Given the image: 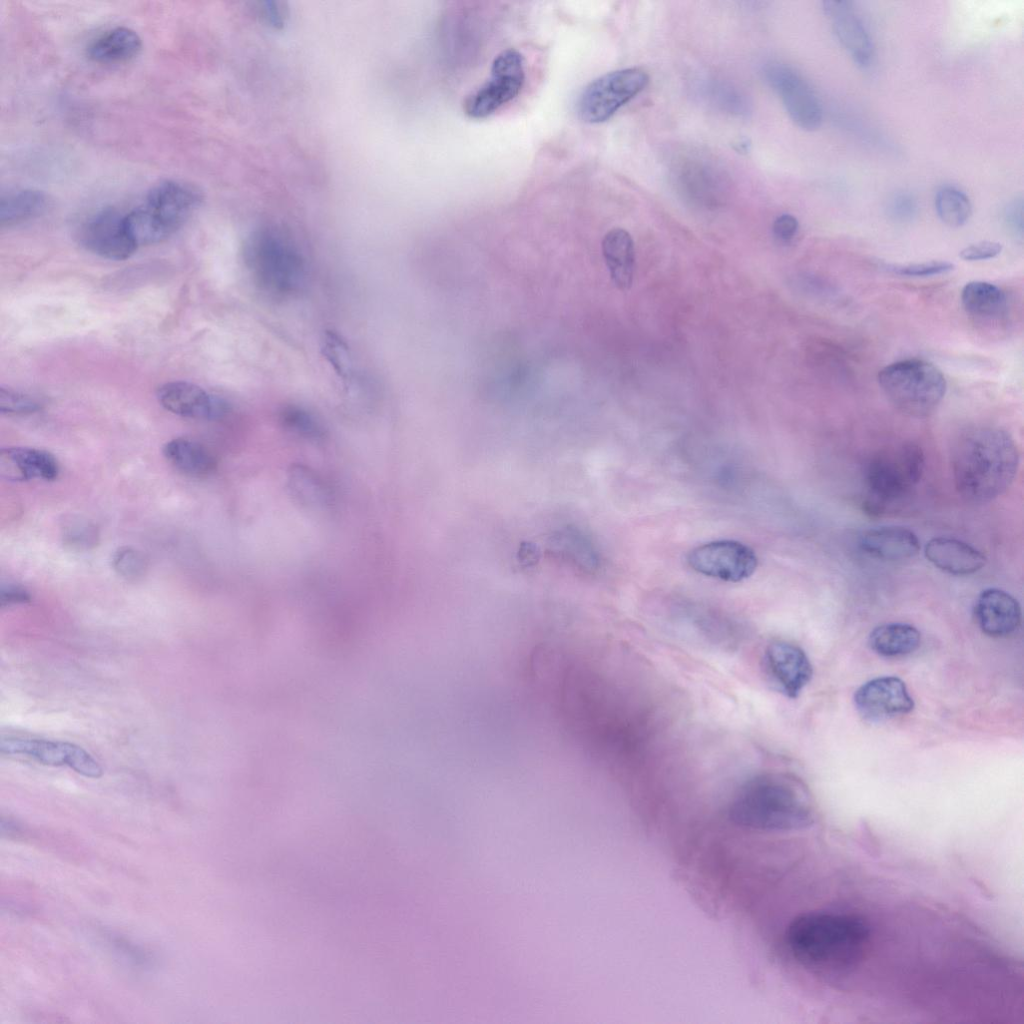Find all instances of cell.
I'll return each mask as SVG.
<instances>
[{
    "mask_svg": "<svg viewBox=\"0 0 1024 1024\" xmlns=\"http://www.w3.org/2000/svg\"><path fill=\"white\" fill-rule=\"evenodd\" d=\"M795 959L825 974H844L863 960L870 927L861 917L841 912L813 911L793 919L786 932Z\"/></svg>",
    "mask_w": 1024,
    "mask_h": 1024,
    "instance_id": "6da1fadb",
    "label": "cell"
},
{
    "mask_svg": "<svg viewBox=\"0 0 1024 1024\" xmlns=\"http://www.w3.org/2000/svg\"><path fill=\"white\" fill-rule=\"evenodd\" d=\"M952 472L959 494L974 503H985L1004 493L1018 470L1019 453L1011 435L991 426L974 427L956 440L951 455Z\"/></svg>",
    "mask_w": 1024,
    "mask_h": 1024,
    "instance_id": "7a4b0ae2",
    "label": "cell"
},
{
    "mask_svg": "<svg viewBox=\"0 0 1024 1024\" xmlns=\"http://www.w3.org/2000/svg\"><path fill=\"white\" fill-rule=\"evenodd\" d=\"M731 820L766 831L797 830L813 823L806 787L785 773H765L746 781L729 804Z\"/></svg>",
    "mask_w": 1024,
    "mask_h": 1024,
    "instance_id": "3957f363",
    "label": "cell"
},
{
    "mask_svg": "<svg viewBox=\"0 0 1024 1024\" xmlns=\"http://www.w3.org/2000/svg\"><path fill=\"white\" fill-rule=\"evenodd\" d=\"M202 194L195 185L164 180L153 186L142 203L124 215L126 232L136 246L162 242L181 228L196 211Z\"/></svg>",
    "mask_w": 1024,
    "mask_h": 1024,
    "instance_id": "277c9868",
    "label": "cell"
},
{
    "mask_svg": "<svg viewBox=\"0 0 1024 1024\" xmlns=\"http://www.w3.org/2000/svg\"><path fill=\"white\" fill-rule=\"evenodd\" d=\"M245 264L253 281L271 297L286 298L299 292L306 278L302 254L282 231L264 227L244 245Z\"/></svg>",
    "mask_w": 1024,
    "mask_h": 1024,
    "instance_id": "5b68a950",
    "label": "cell"
},
{
    "mask_svg": "<svg viewBox=\"0 0 1024 1024\" xmlns=\"http://www.w3.org/2000/svg\"><path fill=\"white\" fill-rule=\"evenodd\" d=\"M878 383L896 409L916 418L932 414L947 389L942 371L922 359H906L885 366L878 373Z\"/></svg>",
    "mask_w": 1024,
    "mask_h": 1024,
    "instance_id": "8992f818",
    "label": "cell"
},
{
    "mask_svg": "<svg viewBox=\"0 0 1024 1024\" xmlns=\"http://www.w3.org/2000/svg\"><path fill=\"white\" fill-rule=\"evenodd\" d=\"M924 463L922 449L912 442L894 444L875 453L865 469L868 509L880 513L887 504L905 497L920 481Z\"/></svg>",
    "mask_w": 1024,
    "mask_h": 1024,
    "instance_id": "52a82bcc",
    "label": "cell"
},
{
    "mask_svg": "<svg viewBox=\"0 0 1024 1024\" xmlns=\"http://www.w3.org/2000/svg\"><path fill=\"white\" fill-rule=\"evenodd\" d=\"M648 75L639 68H625L606 73L590 82L577 104L580 118L590 124L610 119L617 110L640 93L648 83Z\"/></svg>",
    "mask_w": 1024,
    "mask_h": 1024,
    "instance_id": "ba28073f",
    "label": "cell"
},
{
    "mask_svg": "<svg viewBox=\"0 0 1024 1024\" xmlns=\"http://www.w3.org/2000/svg\"><path fill=\"white\" fill-rule=\"evenodd\" d=\"M524 82L521 53L512 48L501 51L492 62L490 79L466 97L463 104L465 114L473 119L493 114L517 97Z\"/></svg>",
    "mask_w": 1024,
    "mask_h": 1024,
    "instance_id": "9c48e42d",
    "label": "cell"
},
{
    "mask_svg": "<svg viewBox=\"0 0 1024 1024\" xmlns=\"http://www.w3.org/2000/svg\"><path fill=\"white\" fill-rule=\"evenodd\" d=\"M687 563L705 576L739 582L754 573L757 557L750 547L741 542L718 540L693 548L687 555Z\"/></svg>",
    "mask_w": 1024,
    "mask_h": 1024,
    "instance_id": "30bf717a",
    "label": "cell"
},
{
    "mask_svg": "<svg viewBox=\"0 0 1024 1024\" xmlns=\"http://www.w3.org/2000/svg\"><path fill=\"white\" fill-rule=\"evenodd\" d=\"M0 751L2 754L29 756L44 765H67L89 778H99L103 774L100 764L86 750L69 742L2 737Z\"/></svg>",
    "mask_w": 1024,
    "mask_h": 1024,
    "instance_id": "8fae6325",
    "label": "cell"
},
{
    "mask_svg": "<svg viewBox=\"0 0 1024 1024\" xmlns=\"http://www.w3.org/2000/svg\"><path fill=\"white\" fill-rule=\"evenodd\" d=\"M767 82L780 96L790 118L802 129L815 130L822 122L820 102L807 81L793 68L772 62L765 66Z\"/></svg>",
    "mask_w": 1024,
    "mask_h": 1024,
    "instance_id": "7c38bea8",
    "label": "cell"
},
{
    "mask_svg": "<svg viewBox=\"0 0 1024 1024\" xmlns=\"http://www.w3.org/2000/svg\"><path fill=\"white\" fill-rule=\"evenodd\" d=\"M856 710L867 721L879 722L911 712L914 701L905 683L896 676H883L862 684L854 694Z\"/></svg>",
    "mask_w": 1024,
    "mask_h": 1024,
    "instance_id": "4fadbf2b",
    "label": "cell"
},
{
    "mask_svg": "<svg viewBox=\"0 0 1024 1024\" xmlns=\"http://www.w3.org/2000/svg\"><path fill=\"white\" fill-rule=\"evenodd\" d=\"M79 242L87 250L111 260L129 258L137 249L128 237L124 214L104 208L90 216L81 226Z\"/></svg>",
    "mask_w": 1024,
    "mask_h": 1024,
    "instance_id": "5bb4252c",
    "label": "cell"
},
{
    "mask_svg": "<svg viewBox=\"0 0 1024 1024\" xmlns=\"http://www.w3.org/2000/svg\"><path fill=\"white\" fill-rule=\"evenodd\" d=\"M764 667L778 691L788 698H797L813 675L805 651L787 641H774L764 652Z\"/></svg>",
    "mask_w": 1024,
    "mask_h": 1024,
    "instance_id": "9a60e30c",
    "label": "cell"
},
{
    "mask_svg": "<svg viewBox=\"0 0 1024 1024\" xmlns=\"http://www.w3.org/2000/svg\"><path fill=\"white\" fill-rule=\"evenodd\" d=\"M159 403L173 414L201 420H218L227 415L229 404L200 386L172 381L157 389Z\"/></svg>",
    "mask_w": 1024,
    "mask_h": 1024,
    "instance_id": "2e32d148",
    "label": "cell"
},
{
    "mask_svg": "<svg viewBox=\"0 0 1024 1024\" xmlns=\"http://www.w3.org/2000/svg\"><path fill=\"white\" fill-rule=\"evenodd\" d=\"M975 615L981 630L990 637L1002 638L1014 634L1021 625L1019 602L1008 592L988 588L980 593Z\"/></svg>",
    "mask_w": 1024,
    "mask_h": 1024,
    "instance_id": "e0dca14e",
    "label": "cell"
},
{
    "mask_svg": "<svg viewBox=\"0 0 1024 1024\" xmlns=\"http://www.w3.org/2000/svg\"><path fill=\"white\" fill-rule=\"evenodd\" d=\"M824 13L832 20L834 33L841 45L860 66L869 65L873 47L864 25L855 16L850 1H824Z\"/></svg>",
    "mask_w": 1024,
    "mask_h": 1024,
    "instance_id": "ac0fdd59",
    "label": "cell"
},
{
    "mask_svg": "<svg viewBox=\"0 0 1024 1024\" xmlns=\"http://www.w3.org/2000/svg\"><path fill=\"white\" fill-rule=\"evenodd\" d=\"M59 474L55 457L47 451L8 447L0 451V476L9 481L54 480Z\"/></svg>",
    "mask_w": 1024,
    "mask_h": 1024,
    "instance_id": "d6986e66",
    "label": "cell"
},
{
    "mask_svg": "<svg viewBox=\"0 0 1024 1024\" xmlns=\"http://www.w3.org/2000/svg\"><path fill=\"white\" fill-rule=\"evenodd\" d=\"M859 546L869 556L888 562L908 560L920 550L916 534L900 526L869 529L861 535Z\"/></svg>",
    "mask_w": 1024,
    "mask_h": 1024,
    "instance_id": "ffe728a7",
    "label": "cell"
},
{
    "mask_svg": "<svg viewBox=\"0 0 1024 1024\" xmlns=\"http://www.w3.org/2000/svg\"><path fill=\"white\" fill-rule=\"evenodd\" d=\"M925 556L938 569L952 575H970L983 568L986 557L958 539L936 537L925 546Z\"/></svg>",
    "mask_w": 1024,
    "mask_h": 1024,
    "instance_id": "44dd1931",
    "label": "cell"
},
{
    "mask_svg": "<svg viewBox=\"0 0 1024 1024\" xmlns=\"http://www.w3.org/2000/svg\"><path fill=\"white\" fill-rule=\"evenodd\" d=\"M548 550L553 558L578 572L591 574L599 567V556L592 542L574 527L566 526L553 532Z\"/></svg>",
    "mask_w": 1024,
    "mask_h": 1024,
    "instance_id": "7402d4cb",
    "label": "cell"
},
{
    "mask_svg": "<svg viewBox=\"0 0 1024 1024\" xmlns=\"http://www.w3.org/2000/svg\"><path fill=\"white\" fill-rule=\"evenodd\" d=\"M602 252L610 277L620 290H627L633 282L635 267L634 242L622 228L608 231L602 241Z\"/></svg>",
    "mask_w": 1024,
    "mask_h": 1024,
    "instance_id": "603a6c76",
    "label": "cell"
},
{
    "mask_svg": "<svg viewBox=\"0 0 1024 1024\" xmlns=\"http://www.w3.org/2000/svg\"><path fill=\"white\" fill-rule=\"evenodd\" d=\"M141 47L142 41L136 31L118 26L93 40L88 47V55L101 63L125 62L137 56Z\"/></svg>",
    "mask_w": 1024,
    "mask_h": 1024,
    "instance_id": "cb8c5ba5",
    "label": "cell"
},
{
    "mask_svg": "<svg viewBox=\"0 0 1024 1024\" xmlns=\"http://www.w3.org/2000/svg\"><path fill=\"white\" fill-rule=\"evenodd\" d=\"M48 195L34 188L8 192L0 199V225L15 226L40 217L48 210Z\"/></svg>",
    "mask_w": 1024,
    "mask_h": 1024,
    "instance_id": "d4e9b609",
    "label": "cell"
},
{
    "mask_svg": "<svg viewBox=\"0 0 1024 1024\" xmlns=\"http://www.w3.org/2000/svg\"><path fill=\"white\" fill-rule=\"evenodd\" d=\"M163 454L172 466L190 476H205L216 468L211 452L194 440L172 439L164 445Z\"/></svg>",
    "mask_w": 1024,
    "mask_h": 1024,
    "instance_id": "484cf974",
    "label": "cell"
},
{
    "mask_svg": "<svg viewBox=\"0 0 1024 1024\" xmlns=\"http://www.w3.org/2000/svg\"><path fill=\"white\" fill-rule=\"evenodd\" d=\"M920 632L906 623L883 624L871 631L869 646L877 654L897 657L914 652L920 645Z\"/></svg>",
    "mask_w": 1024,
    "mask_h": 1024,
    "instance_id": "4316f807",
    "label": "cell"
},
{
    "mask_svg": "<svg viewBox=\"0 0 1024 1024\" xmlns=\"http://www.w3.org/2000/svg\"><path fill=\"white\" fill-rule=\"evenodd\" d=\"M961 303L968 314L980 319L998 318L1007 310L1005 293L985 281L968 282L962 289Z\"/></svg>",
    "mask_w": 1024,
    "mask_h": 1024,
    "instance_id": "83f0119b",
    "label": "cell"
},
{
    "mask_svg": "<svg viewBox=\"0 0 1024 1024\" xmlns=\"http://www.w3.org/2000/svg\"><path fill=\"white\" fill-rule=\"evenodd\" d=\"M288 487L293 497L309 508H321L330 500V493L323 479L310 467L292 465L287 475Z\"/></svg>",
    "mask_w": 1024,
    "mask_h": 1024,
    "instance_id": "f1b7e54d",
    "label": "cell"
},
{
    "mask_svg": "<svg viewBox=\"0 0 1024 1024\" xmlns=\"http://www.w3.org/2000/svg\"><path fill=\"white\" fill-rule=\"evenodd\" d=\"M677 179L686 194L702 201L717 199L722 184L717 172L709 165L695 161L682 164Z\"/></svg>",
    "mask_w": 1024,
    "mask_h": 1024,
    "instance_id": "f546056e",
    "label": "cell"
},
{
    "mask_svg": "<svg viewBox=\"0 0 1024 1024\" xmlns=\"http://www.w3.org/2000/svg\"><path fill=\"white\" fill-rule=\"evenodd\" d=\"M935 209L940 220L950 227L964 225L972 212L967 195L954 186H942L937 191Z\"/></svg>",
    "mask_w": 1024,
    "mask_h": 1024,
    "instance_id": "4dcf8cb0",
    "label": "cell"
},
{
    "mask_svg": "<svg viewBox=\"0 0 1024 1024\" xmlns=\"http://www.w3.org/2000/svg\"><path fill=\"white\" fill-rule=\"evenodd\" d=\"M280 422L289 432L308 440H320L325 436L322 423L310 411L296 405L284 407Z\"/></svg>",
    "mask_w": 1024,
    "mask_h": 1024,
    "instance_id": "1f68e13d",
    "label": "cell"
},
{
    "mask_svg": "<svg viewBox=\"0 0 1024 1024\" xmlns=\"http://www.w3.org/2000/svg\"><path fill=\"white\" fill-rule=\"evenodd\" d=\"M321 350L336 374L348 381L353 376V359L346 341L333 330L324 332Z\"/></svg>",
    "mask_w": 1024,
    "mask_h": 1024,
    "instance_id": "d6a6232c",
    "label": "cell"
},
{
    "mask_svg": "<svg viewBox=\"0 0 1024 1024\" xmlns=\"http://www.w3.org/2000/svg\"><path fill=\"white\" fill-rule=\"evenodd\" d=\"M112 566L121 577L127 580H137L145 574L147 561L140 551L125 546L115 551L112 557Z\"/></svg>",
    "mask_w": 1024,
    "mask_h": 1024,
    "instance_id": "836d02e7",
    "label": "cell"
},
{
    "mask_svg": "<svg viewBox=\"0 0 1024 1024\" xmlns=\"http://www.w3.org/2000/svg\"><path fill=\"white\" fill-rule=\"evenodd\" d=\"M64 543L77 550H86L95 546L98 540V531L89 521L72 519L63 527Z\"/></svg>",
    "mask_w": 1024,
    "mask_h": 1024,
    "instance_id": "e575fe53",
    "label": "cell"
},
{
    "mask_svg": "<svg viewBox=\"0 0 1024 1024\" xmlns=\"http://www.w3.org/2000/svg\"><path fill=\"white\" fill-rule=\"evenodd\" d=\"M954 267L955 265L953 263L941 260L904 264L887 263L883 266V268L890 273L910 277H926L943 274L952 271Z\"/></svg>",
    "mask_w": 1024,
    "mask_h": 1024,
    "instance_id": "d590c367",
    "label": "cell"
},
{
    "mask_svg": "<svg viewBox=\"0 0 1024 1024\" xmlns=\"http://www.w3.org/2000/svg\"><path fill=\"white\" fill-rule=\"evenodd\" d=\"M41 402L30 395L9 389L0 388V411L8 415H26L39 411Z\"/></svg>",
    "mask_w": 1024,
    "mask_h": 1024,
    "instance_id": "8d00e7d4",
    "label": "cell"
},
{
    "mask_svg": "<svg viewBox=\"0 0 1024 1024\" xmlns=\"http://www.w3.org/2000/svg\"><path fill=\"white\" fill-rule=\"evenodd\" d=\"M256 13L265 23L274 27H282L287 20L288 11L282 2L261 1L256 4Z\"/></svg>",
    "mask_w": 1024,
    "mask_h": 1024,
    "instance_id": "74e56055",
    "label": "cell"
},
{
    "mask_svg": "<svg viewBox=\"0 0 1024 1024\" xmlns=\"http://www.w3.org/2000/svg\"><path fill=\"white\" fill-rule=\"evenodd\" d=\"M1002 244L995 241H981L963 248L959 256L965 261H981L996 257L1002 251Z\"/></svg>",
    "mask_w": 1024,
    "mask_h": 1024,
    "instance_id": "f35d334b",
    "label": "cell"
},
{
    "mask_svg": "<svg viewBox=\"0 0 1024 1024\" xmlns=\"http://www.w3.org/2000/svg\"><path fill=\"white\" fill-rule=\"evenodd\" d=\"M917 212L914 198L906 193L895 195L889 204L890 215L898 221H909Z\"/></svg>",
    "mask_w": 1024,
    "mask_h": 1024,
    "instance_id": "ab89813d",
    "label": "cell"
},
{
    "mask_svg": "<svg viewBox=\"0 0 1024 1024\" xmlns=\"http://www.w3.org/2000/svg\"><path fill=\"white\" fill-rule=\"evenodd\" d=\"M30 601L31 595L24 587L16 584H2L0 589L1 607L25 604Z\"/></svg>",
    "mask_w": 1024,
    "mask_h": 1024,
    "instance_id": "60d3db41",
    "label": "cell"
},
{
    "mask_svg": "<svg viewBox=\"0 0 1024 1024\" xmlns=\"http://www.w3.org/2000/svg\"><path fill=\"white\" fill-rule=\"evenodd\" d=\"M798 221L790 214L778 216L773 223V232L781 241H790L797 233Z\"/></svg>",
    "mask_w": 1024,
    "mask_h": 1024,
    "instance_id": "b9f144b4",
    "label": "cell"
},
{
    "mask_svg": "<svg viewBox=\"0 0 1024 1024\" xmlns=\"http://www.w3.org/2000/svg\"><path fill=\"white\" fill-rule=\"evenodd\" d=\"M1005 219L1009 227L1016 233L1022 235L1023 231V200L1016 198L1010 202L1005 210Z\"/></svg>",
    "mask_w": 1024,
    "mask_h": 1024,
    "instance_id": "7bdbcfd3",
    "label": "cell"
},
{
    "mask_svg": "<svg viewBox=\"0 0 1024 1024\" xmlns=\"http://www.w3.org/2000/svg\"><path fill=\"white\" fill-rule=\"evenodd\" d=\"M518 560L521 566L524 568H531L539 560V550L537 546L531 543H524L519 548Z\"/></svg>",
    "mask_w": 1024,
    "mask_h": 1024,
    "instance_id": "ee69618b",
    "label": "cell"
}]
</instances>
